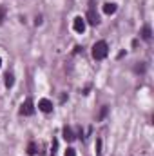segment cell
<instances>
[{"label":"cell","instance_id":"cell-14","mask_svg":"<svg viewBox=\"0 0 154 156\" xmlns=\"http://www.w3.org/2000/svg\"><path fill=\"white\" fill-rule=\"evenodd\" d=\"M2 20H4V7H0V24H2Z\"/></svg>","mask_w":154,"mask_h":156},{"label":"cell","instance_id":"cell-12","mask_svg":"<svg viewBox=\"0 0 154 156\" xmlns=\"http://www.w3.org/2000/svg\"><path fill=\"white\" fill-rule=\"evenodd\" d=\"M65 156H76V154H75V149H71V147H69V149L65 151Z\"/></svg>","mask_w":154,"mask_h":156},{"label":"cell","instance_id":"cell-1","mask_svg":"<svg viewBox=\"0 0 154 156\" xmlns=\"http://www.w3.org/2000/svg\"><path fill=\"white\" fill-rule=\"evenodd\" d=\"M107 53H109L107 42L100 40V42H96V44L93 45V58H94V60H103V58L107 56Z\"/></svg>","mask_w":154,"mask_h":156},{"label":"cell","instance_id":"cell-5","mask_svg":"<svg viewBox=\"0 0 154 156\" xmlns=\"http://www.w3.org/2000/svg\"><path fill=\"white\" fill-rule=\"evenodd\" d=\"M73 27H75L76 33H83V31H85V20H83L82 16H76L75 22H73Z\"/></svg>","mask_w":154,"mask_h":156},{"label":"cell","instance_id":"cell-3","mask_svg":"<svg viewBox=\"0 0 154 156\" xmlns=\"http://www.w3.org/2000/svg\"><path fill=\"white\" fill-rule=\"evenodd\" d=\"M20 113H22V115H26V116H31V115L35 113V105H33V100H31V98H27V100L22 104Z\"/></svg>","mask_w":154,"mask_h":156},{"label":"cell","instance_id":"cell-11","mask_svg":"<svg viewBox=\"0 0 154 156\" xmlns=\"http://www.w3.org/2000/svg\"><path fill=\"white\" fill-rule=\"evenodd\" d=\"M107 111H109V107H102V111H100V120H103V118H105V115H107Z\"/></svg>","mask_w":154,"mask_h":156},{"label":"cell","instance_id":"cell-8","mask_svg":"<svg viewBox=\"0 0 154 156\" xmlns=\"http://www.w3.org/2000/svg\"><path fill=\"white\" fill-rule=\"evenodd\" d=\"M76 136L73 134V131H71V127H64V140H67V142H73Z\"/></svg>","mask_w":154,"mask_h":156},{"label":"cell","instance_id":"cell-9","mask_svg":"<svg viewBox=\"0 0 154 156\" xmlns=\"http://www.w3.org/2000/svg\"><path fill=\"white\" fill-rule=\"evenodd\" d=\"M4 83H5V87H13V85H15V76H13L11 73H5V76H4Z\"/></svg>","mask_w":154,"mask_h":156},{"label":"cell","instance_id":"cell-10","mask_svg":"<svg viewBox=\"0 0 154 156\" xmlns=\"http://www.w3.org/2000/svg\"><path fill=\"white\" fill-rule=\"evenodd\" d=\"M96 156H102V140H96Z\"/></svg>","mask_w":154,"mask_h":156},{"label":"cell","instance_id":"cell-15","mask_svg":"<svg viewBox=\"0 0 154 156\" xmlns=\"http://www.w3.org/2000/svg\"><path fill=\"white\" fill-rule=\"evenodd\" d=\"M0 66H2V58H0Z\"/></svg>","mask_w":154,"mask_h":156},{"label":"cell","instance_id":"cell-7","mask_svg":"<svg viewBox=\"0 0 154 156\" xmlns=\"http://www.w3.org/2000/svg\"><path fill=\"white\" fill-rule=\"evenodd\" d=\"M142 38L147 40V42L152 38V29H151V26H143V29H142Z\"/></svg>","mask_w":154,"mask_h":156},{"label":"cell","instance_id":"cell-13","mask_svg":"<svg viewBox=\"0 0 154 156\" xmlns=\"http://www.w3.org/2000/svg\"><path fill=\"white\" fill-rule=\"evenodd\" d=\"M37 151H35V144H29V154H35Z\"/></svg>","mask_w":154,"mask_h":156},{"label":"cell","instance_id":"cell-2","mask_svg":"<svg viewBox=\"0 0 154 156\" xmlns=\"http://www.w3.org/2000/svg\"><path fill=\"white\" fill-rule=\"evenodd\" d=\"M91 7H89V11H87V22L91 24V26H96L98 22H100V18H98V13H96V9H94V4H89Z\"/></svg>","mask_w":154,"mask_h":156},{"label":"cell","instance_id":"cell-6","mask_svg":"<svg viewBox=\"0 0 154 156\" xmlns=\"http://www.w3.org/2000/svg\"><path fill=\"white\" fill-rule=\"evenodd\" d=\"M116 9H118V5H116L114 2H107V4H103V13H105V15H114Z\"/></svg>","mask_w":154,"mask_h":156},{"label":"cell","instance_id":"cell-4","mask_svg":"<svg viewBox=\"0 0 154 156\" xmlns=\"http://www.w3.org/2000/svg\"><path fill=\"white\" fill-rule=\"evenodd\" d=\"M38 109L42 113H51V111H53V102L47 100V98H42L38 102Z\"/></svg>","mask_w":154,"mask_h":156}]
</instances>
